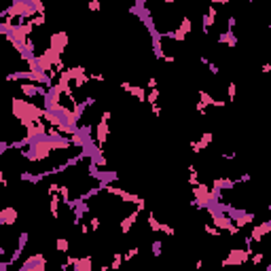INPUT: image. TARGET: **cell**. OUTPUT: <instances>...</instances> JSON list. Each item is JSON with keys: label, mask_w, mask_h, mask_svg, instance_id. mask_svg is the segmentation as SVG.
Wrapping results in <instances>:
<instances>
[{"label": "cell", "mask_w": 271, "mask_h": 271, "mask_svg": "<svg viewBox=\"0 0 271 271\" xmlns=\"http://www.w3.org/2000/svg\"><path fill=\"white\" fill-rule=\"evenodd\" d=\"M70 148H72V138H51V136H45V138H38V140H30L24 155L30 163H42L51 159V155L60 151H70Z\"/></svg>", "instance_id": "cell-1"}, {"label": "cell", "mask_w": 271, "mask_h": 271, "mask_svg": "<svg viewBox=\"0 0 271 271\" xmlns=\"http://www.w3.org/2000/svg\"><path fill=\"white\" fill-rule=\"evenodd\" d=\"M45 106H38L30 102L26 96H13L11 98V112L13 117L17 119V123L24 127L28 123H32V121H42L45 117Z\"/></svg>", "instance_id": "cell-2"}, {"label": "cell", "mask_w": 271, "mask_h": 271, "mask_svg": "<svg viewBox=\"0 0 271 271\" xmlns=\"http://www.w3.org/2000/svg\"><path fill=\"white\" fill-rule=\"evenodd\" d=\"M191 195H193V203L197 208H210V205L218 199V191H214L212 187H208L205 182H199L195 187H191Z\"/></svg>", "instance_id": "cell-3"}, {"label": "cell", "mask_w": 271, "mask_h": 271, "mask_svg": "<svg viewBox=\"0 0 271 271\" xmlns=\"http://www.w3.org/2000/svg\"><path fill=\"white\" fill-rule=\"evenodd\" d=\"M205 212L210 214V218H212V223L218 227L223 233H227V235H231V237H235L241 229L237 225L233 223V218H231V214H225V212H220V210H216V208H205Z\"/></svg>", "instance_id": "cell-4"}, {"label": "cell", "mask_w": 271, "mask_h": 271, "mask_svg": "<svg viewBox=\"0 0 271 271\" xmlns=\"http://www.w3.org/2000/svg\"><path fill=\"white\" fill-rule=\"evenodd\" d=\"M110 119H112V110H104L102 115L98 117V123H96V144H98L100 151H102L104 144L110 138Z\"/></svg>", "instance_id": "cell-5"}, {"label": "cell", "mask_w": 271, "mask_h": 271, "mask_svg": "<svg viewBox=\"0 0 271 271\" xmlns=\"http://www.w3.org/2000/svg\"><path fill=\"white\" fill-rule=\"evenodd\" d=\"M250 246L248 248H231L227 256L223 261H220V265L223 267H237V265H246V263H250Z\"/></svg>", "instance_id": "cell-6"}, {"label": "cell", "mask_w": 271, "mask_h": 271, "mask_svg": "<svg viewBox=\"0 0 271 271\" xmlns=\"http://www.w3.org/2000/svg\"><path fill=\"white\" fill-rule=\"evenodd\" d=\"M2 15H11V17H17V19H32L34 15H36V9L28 2V0H13L11 6L6 9Z\"/></svg>", "instance_id": "cell-7"}, {"label": "cell", "mask_w": 271, "mask_h": 271, "mask_svg": "<svg viewBox=\"0 0 271 271\" xmlns=\"http://www.w3.org/2000/svg\"><path fill=\"white\" fill-rule=\"evenodd\" d=\"M70 76H72V85L74 89H85L91 83V74L87 72V68L83 64H76V66H70Z\"/></svg>", "instance_id": "cell-8"}, {"label": "cell", "mask_w": 271, "mask_h": 271, "mask_svg": "<svg viewBox=\"0 0 271 271\" xmlns=\"http://www.w3.org/2000/svg\"><path fill=\"white\" fill-rule=\"evenodd\" d=\"M191 30H193V19H191L189 15H182L180 21H178V26L174 28V32L169 34V38L176 40V42H184L189 38Z\"/></svg>", "instance_id": "cell-9"}, {"label": "cell", "mask_w": 271, "mask_h": 271, "mask_svg": "<svg viewBox=\"0 0 271 271\" xmlns=\"http://www.w3.org/2000/svg\"><path fill=\"white\" fill-rule=\"evenodd\" d=\"M49 267V261L45 259V254H30L28 259L21 263V271H47Z\"/></svg>", "instance_id": "cell-10"}, {"label": "cell", "mask_w": 271, "mask_h": 271, "mask_svg": "<svg viewBox=\"0 0 271 271\" xmlns=\"http://www.w3.org/2000/svg\"><path fill=\"white\" fill-rule=\"evenodd\" d=\"M68 42H70V36H68V32H53V34H49V38H47V47H51L53 51H58L64 55V51L68 49Z\"/></svg>", "instance_id": "cell-11"}, {"label": "cell", "mask_w": 271, "mask_h": 271, "mask_svg": "<svg viewBox=\"0 0 271 271\" xmlns=\"http://www.w3.org/2000/svg\"><path fill=\"white\" fill-rule=\"evenodd\" d=\"M269 235V220H261V223L252 225L250 229V237H248V244H261Z\"/></svg>", "instance_id": "cell-12"}, {"label": "cell", "mask_w": 271, "mask_h": 271, "mask_svg": "<svg viewBox=\"0 0 271 271\" xmlns=\"http://www.w3.org/2000/svg\"><path fill=\"white\" fill-rule=\"evenodd\" d=\"M229 214L233 218V223L244 229L248 225H254V212H244V210H237V208H229Z\"/></svg>", "instance_id": "cell-13"}, {"label": "cell", "mask_w": 271, "mask_h": 271, "mask_svg": "<svg viewBox=\"0 0 271 271\" xmlns=\"http://www.w3.org/2000/svg\"><path fill=\"white\" fill-rule=\"evenodd\" d=\"M121 89L125 91V94H130L132 98H136L138 102H146V96H148V89L146 87H142V85H132V83H127V81H123L119 85Z\"/></svg>", "instance_id": "cell-14"}, {"label": "cell", "mask_w": 271, "mask_h": 271, "mask_svg": "<svg viewBox=\"0 0 271 271\" xmlns=\"http://www.w3.org/2000/svg\"><path fill=\"white\" fill-rule=\"evenodd\" d=\"M138 218H140V210L136 208L134 212L127 214L123 220H119V231H121V235H130L132 229H134V225L138 223Z\"/></svg>", "instance_id": "cell-15"}, {"label": "cell", "mask_w": 271, "mask_h": 271, "mask_svg": "<svg viewBox=\"0 0 271 271\" xmlns=\"http://www.w3.org/2000/svg\"><path fill=\"white\" fill-rule=\"evenodd\" d=\"M19 214H17V208H13V205H4L2 210H0V225L2 227H13L17 223Z\"/></svg>", "instance_id": "cell-16"}, {"label": "cell", "mask_w": 271, "mask_h": 271, "mask_svg": "<svg viewBox=\"0 0 271 271\" xmlns=\"http://www.w3.org/2000/svg\"><path fill=\"white\" fill-rule=\"evenodd\" d=\"M72 269H74V271H94V256H91V254L74 256Z\"/></svg>", "instance_id": "cell-17"}, {"label": "cell", "mask_w": 271, "mask_h": 271, "mask_svg": "<svg viewBox=\"0 0 271 271\" xmlns=\"http://www.w3.org/2000/svg\"><path fill=\"white\" fill-rule=\"evenodd\" d=\"M216 17H218V9H216V4H210L208 6V11H205V15L202 17V28H203V32H208L210 28L216 24Z\"/></svg>", "instance_id": "cell-18"}, {"label": "cell", "mask_w": 271, "mask_h": 271, "mask_svg": "<svg viewBox=\"0 0 271 271\" xmlns=\"http://www.w3.org/2000/svg\"><path fill=\"white\" fill-rule=\"evenodd\" d=\"M64 202L60 193H51V197H49V212H51V216L55 220H60V203Z\"/></svg>", "instance_id": "cell-19"}, {"label": "cell", "mask_w": 271, "mask_h": 271, "mask_svg": "<svg viewBox=\"0 0 271 271\" xmlns=\"http://www.w3.org/2000/svg\"><path fill=\"white\" fill-rule=\"evenodd\" d=\"M218 42L220 45H225V47H229V49H235L237 47V34H235L233 30H227L218 36Z\"/></svg>", "instance_id": "cell-20"}, {"label": "cell", "mask_w": 271, "mask_h": 271, "mask_svg": "<svg viewBox=\"0 0 271 271\" xmlns=\"http://www.w3.org/2000/svg\"><path fill=\"white\" fill-rule=\"evenodd\" d=\"M212 142H214V134H212V132H203L202 136H199L197 144H199V148H202V153H203L205 148H210V146H212Z\"/></svg>", "instance_id": "cell-21"}, {"label": "cell", "mask_w": 271, "mask_h": 271, "mask_svg": "<svg viewBox=\"0 0 271 271\" xmlns=\"http://www.w3.org/2000/svg\"><path fill=\"white\" fill-rule=\"evenodd\" d=\"M146 225H148V229H151L153 233H161V220L157 218L153 212H148V216H146Z\"/></svg>", "instance_id": "cell-22"}, {"label": "cell", "mask_w": 271, "mask_h": 271, "mask_svg": "<svg viewBox=\"0 0 271 271\" xmlns=\"http://www.w3.org/2000/svg\"><path fill=\"white\" fill-rule=\"evenodd\" d=\"M55 250H58L60 254H66L70 250V239L68 237H58L55 239Z\"/></svg>", "instance_id": "cell-23"}, {"label": "cell", "mask_w": 271, "mask_h": 271, "mask_svg": "<svg viewBox=\"0 0 271 271\" xmlns=\"http://www.w3.org/2000/svg\"><path fill=\"white\" fill-rule=\"evenodd\" d=\"M203 233H208L210 237H223V231H220L214 223H212V225H210V223H203Z\"/></svg>", "instance_id": "cell-24"}, {"label": "cell", "mask_w": 271, "mask_h": 271, "mask_svg": "<svg viewBox=\"0 0 271 271\" xmlns=\"http://www.w3.org/2000/svg\"><path fill=\"white\" fill-rule=\"evenodd\" d=\"M159 98H161V91H159V87H155V89H148L146 104H148V106H151V104H157V102H159Z\"/></svg>", "instance_id": "cell-25"}, {"label": "cell", "mask_w": 271, "mask_h": 271, "mask_svg": "<svg viewBox=\"0 0 271 271\" xmlns=\"http://www.w3.org/2000/svg\"><path fill=\"white\" fill-rule=\"evenodd\" d=\"M125 263V256L123 254H112V261H110V271H119V267Z\"/></svg>", "instance_id": "cell-26"}, {"label": "cell", "mask_w": 271, "mask_h": 271, "mask_svg": "<svg viewBox=\"0 0 271 271\" xmlns=\"http://www.w3.org/2000/svg\"><path fill=\"white\" fill-rule=\"evenodd\" d=\"M227 98H229V102H235V98H237V83L235 81L227 83Z\"/></svg>", "instance_id": "cell-27"}, {"label": "cell", "mask_w": 271, "mask_h": 271, "mask_svg": "<svg viewBox=\"0 0 271 271\" xmlns=\"http://www.w3.org/2000/svg\"><path fill=\"white\" fill-rule=\"evenodd\" d=\"M102 6H104L102 0H89V2H87L89 13H100V11H102Z\"/></svg>", "instance_id": "cell-28"}, {"label": "cell", "mask_w": 271, "mask_h": 271, "mask_svg": "<svg viewBox=\"0 0 271 271\" xmlns=\"http://www.w3.org/2000/svg\"><path fill=\"white\" fill-rule=\"evenodd\" d=\"M250 263H254V265H263V263H265V252H252Z\"/></svg>", "instance_id": "cell-29"}, {"label": "cell", "mask_w": 271, "mask_h": 271, "mask_svg": "<svg viewBox=\"0 0 271 271\" xmlns=\"http://www.w3.org/2000/svg\"><path fill=\"white\" fill-rule=\"evenodd\" d=\"M30 21H32V26H34V28H42V26L47 24V15H34Z\"/></svg>", "instance_id": "cell-30"}, {"label": "cell", "mask_w": 271, "mask_h": 271, "mask_svg": "<svg viewBox=\"0 0 271 271\" xmlns=\"http://www.w3.org/2000/svg\"><path fill=\"white\" fill-rule=\"evenodd\" d=\"M140 254V248L138 246H136V248H130V250H127L123 256H125V263H130V261H134L136 259V256H138Z\"/></svg>", "instance_id": "cell-31"}, {"label": "cell", "mask_w": 271, "mask_h": 271, "mask_svg": "<svg viewBox=\"0 0 271 271\" xmlns=\"http://www.w3.org/2000/svg\"><path fill=\"white\" fill-rule=\"evenodd\" d=\"M161 233H166L168 237H174V235H176V229H174L172 225H168V223H161Z\"/></svg>", "instance_id": "cell-32"}, {"label": "cell", "mask_w": 271, "mask_h": 271, "mask_svg": "<svg viewBox=\"0 0 271 271\" xmlns=\"http://www.w3.org/2000/svg\"><path fill=\"white\" fill-rule=\"evenodd\" d=\"M100 225H102V220H100L98 216H91L89 218V227H91V231H94V233L100 231Z\"/></svg>", "instance_id": "cell-33"}, {"label": "cell", "mask_w": 271, "mask_h": 271, "mask_svg": "<svg viewBox=\"0 0 271 271\" xmlns=\"http://www.w3.org/2000/svg\"><path fill=\"white\" fill-rule=\"evenodd\" d=\"M151 112L155 115V119H161V115H163V108L159 106V102H157V104H151Z\"/></svg>", "instance_id": "cell-34"}, {"label": "cell", "mask_w": 271, "mask_h": 271, "mask_svg": "<svg viewBox=\"0 0 271 271\" xmlns=\"http://www.w3.org/2000/svg\"><path fill=\"white\" fill-rule=\"evenodd\" d=\"M146 89H155V87H159V81H157V76H148V81L144 85Z\"/></svg>", "instance_id": "cell-35"}, {"label": "cell", "mask_w": 271, "mask_h": 271, "mask_svg": "<svg viewBox=\"0 0 271 271\" xmlns=\"http://www.w3.org/2000/svg\"><path fill=\"white\" fill-rule=\"evenodd\" d=\"M136 208H138L140 212H144V210H146V199L142 197V195L138 197V202H136Z\"/></svg>", "instance_id": "cell-36"}, {"label": "cell", "mask_w": 271, "mask_h": 271, "mask_svg": "<svg viewBox=\"0 0 271 271\" xmlns=\"http://www.w3.org/2000/svg\"><path fill=\"white\" fill-rule=\"evenodd\" d=\"M91 81H98V83H104V81H106V76H104V74H100V72H94V74H91Z\"/></svg>", "instance_id": "cell-37"}, {"label": "cell", "mask_w": 271, "mask_h": 271, "mask_svg": "<svg viewBox=\"0 0 271 271\" xmlns=\"http://www.w3.org/2000/svg\"><path fill=\"white\" fill-rule=\"evenodd\" d=\"M208 2H210V4H216V6H218V4H220V6H227V4L231 2V0H208Z\"/></svg>", "instance_id": "cell-38"}, {"label": "cell", "mask_w": 271, "mask_h": 271, "mask_svg": "<svg viewBox=\"0 0 271 271\" xmlns=\"http://www.w3.org/2000/svg\"><path fill=\"white\" fill-rule=\"evenodd\" d=\"M261 72H263V74H269V72H271V60H269V62H265V64H263Z\"/></svg>", "instance_id": "cell-39"}, {"label": "cell", "mask_w": 271, "mask_h": 271, "mask_svg": "<svg viewBox=\"0 0 271 271\" xmlns=\"http://www.w3.org/2000/svg\"><path fill=\"white\" fill-rule=\"evenodd\" d=\"M195 269L199 271V269H203V259H199L197 263H195Z\"/></svg>", "instance_id": "cell-40"}, {"label": "cell", "mask_w": 271, "mask_h": 271, "mask_svg": "<svg viewBox=\"0 0 271 271\" xmlns=\"http://www.w3.org/2000/svg\"><path fill=\"white\" fill-rule=\"evenodd\" d=\"M269 235H271V220H269Z\"/></svg>", "instance_id": "cell-41"}, {"label": "cell", "mask_w": 271, "mask_h": 271, "mask_svg": "<svg viewBox=\"0 0 271 271\" xmlns=\"http://www.w3.org/2000/svg\"><path fill=\"white\" fill-rule=\"evenodd\" d=\"M184 2H193V0H184Z\"/></svg>", "instance_id": "cell-42"}, {"label": "cell", "mask_w": 271, "mask_h": 271, "mask_svg": "<svg viewBox=\"0 0 271 271\" xmlns=\"http://www.w3.org/2000/svg\"><path fill=\"white\" fill-rule=\"evenodd\" d=\"M269 119H271V110H269Z\"/></svg>", "instance_id": "cell-43"}]
</instances>
